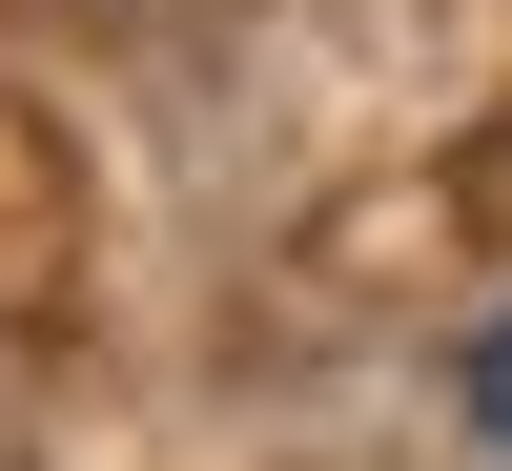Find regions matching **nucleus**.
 I'll return each instance as SVG.
<instances>
[{
  "instance_id": "obj_1",
  "label": "nucleus",
  "mask_w": 512,
  "mask_h": 471,
  "mask_svg": "<svg viewBox=\"0 0 512 471\" xmlns=\"http://www.w3.org/2000/svg\"><path fill=\"white\" fill-rule=\"evenodd\" d=\"M472 410H492V431H512V328H492V349H472Z\"/></svg>"
}]
</instances>
